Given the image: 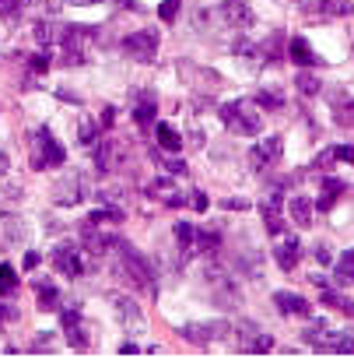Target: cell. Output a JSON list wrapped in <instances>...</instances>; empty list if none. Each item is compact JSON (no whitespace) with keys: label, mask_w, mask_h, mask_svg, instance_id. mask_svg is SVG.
Segmentation results:
<instances>
[{"label":"cell","mask_w":354,"mask_h":362,"mask_svg":"<svg viewBox=\"0 0 354 362\" xmlns=\"http://www.w3.org/2000/svg\"><path fill=\"white\" fill-rule=\"evenodd\" d=\"M112 250L116 253H120V268H123V275L137 285V288H144V292H158L154 285H158V278H154V264L148 261V257L137 250V246H130L127 239H120V236H116L112 239Z\"/></svg>","instance_id":"cell-1"},{"label":"cell","mask_w":354,"mask_h":362,"mask_svg":"<svg viewBox=\"0 0 354 362\" xmlns=\"http://www.w3.org/2000/svg\"><path fill=\"white\" fill-rule=\"evenodd\" d=\"M204 278L211 282V288H214V302L221 306V309H239V302H242V288H239V282H235L221 264H204Z\"/></svg>","instance_id":"cell-2"},{"label":"cell","mask_w":354,"mask_h":362,"mask_svg":"<svg viewBox=\"0 0 354 362\" xmlns=\"http://www.w3.org/2000/svg\"><path fill=\"white\" fill-rule=\"evenodd\" d=\"M221 120L231 134H242V137H256L263 130L260 113L249 106V102H224L221 106Z\"/></svg>","instance_id":"cell-3"},{"label":"cell","mask_w":354,"mask_h":362,"mask_svg":"<svg viewBox=\"0 0 354 362\" xmlns=\"http://www.w3.org/2000/svg\"><path fill=\"white\" fill-rule=\"evenodd\" d=\"M64 159H67L64 144L56 141L46 127L32 134V169H56V166H64Z\"/></svg>","instance_id":"cell-4"},{"label":"cell","mask_w":354,"mask_h":362,"mask_svg":"<svg viewBox=\"0 0 354 362\" xmlns=\"http://www.w3.org/2000/svg\"><path fill=\"white\" fill-rule=\"evenodd\" d=\"M306 341H312L319 352L354 355V331H323V327H312V331L306 334Z\"/></svg>","instance_id":"cell-5"},{"label":"cell","mask_w":354,"mask_h":362,"mask_svg":"<svg viewBox=\"0 0 354 362\" xmlns=\"http://www.w3.org/2000/svg\"><path fill=\"white\" fill-rule=\"evenodd\" d=\"M123 49L137 60V64H151L154 57H158V32H151V28H141V32H130L127 39H123Z\"/></svg>","instance_id":"cell-6"},{"label":"cell","mask_w":354,"mask_h":362,"mask_svg":"<svg viewBox=\"0 0 354 362\" xmlns=\"http://www.w3.org/2000/svg\"><path fill=\"white\" fill-rule=\"evenodd\" d=\"M235 338H239V348L249 352V355H267L274 352V338L267 331H260L253 320H242L239 327H235Z\"/></svg>","instance_id":"cell-7"},{"label":"cell","mask_w":354,"mask_h":362,"mask_svg":"<svg viewBox=\"0 0 354 362\" xmlns=\"http://www.w3.org/2000/svg\"><path fill=\"white\" fill-rule=\"evenodd\" d=\"M53 268L67 275V278H81L85 275V253L78 243H60L53 250Z\"/></svg>","instance_id":"cell-8"},{"label":"cell","mask_w":354,"mask_h":362,"mask_svg":"<svg viewBox=\"0 0 354 362\" xmlns=\"http://www.w3.org/2000/svg\"><path fill=\"white\" fill-rule=\"evenodd\" d=\"M85 193H88V187H85V176L81 173L60 176V180H56V187H53V200L60 204V208H74V204L85 200Z\"/></svg>","instance_id":"cell-9"},{"label":"cell","mask_w":354,"mask_h":362,"mask_svg":"<svg viewBox=\"0 0 354 362\" xmlns=\"http://www.w3.org/2000/svg\"><path fill=\"white\" fill-rule=\"evenodd\" d=\"M218 15H221V21L228 25V28H249L253 21H256V15H253V8H249V0H224V4L218 8Z\"/></svg>","instance_id":"cell-10"},{"label":"cell","mask_w":354,"mask_h":362,"mask_svg":"<svg viewBox=\"0 0 354 362\" xmlns=\"http://www.w3.org/2000/svg\"><path fill=\"white\" fill-rule=\"evenodd\" d=\"M228 331H231V327H228L224 320H204V324H186V327H183V338L193 341V345H211V341L224 338Z\"/></svg>","instance_id":"cell-11"},{"label":"cell","mask_w":354,"mask_h":362,"mask_svg":"<svg viewBox=\"0 0 354 362\" xmlns=\"http://www.w3.org/2000/svg\"><path fill=\"white\" fill-rule=\"evenodd\" d=\"M95 35H98L95 25H64V28H60V42H64L67 53H85V46H88Z\"/></svg>","instance_id":"cell-12"},{"label":"cell","mask_w":354,"mask_h":362,"mask_svg":"<svg viewBox=\"0 0 354 362\" xmlns=\"http://www.w3.org/2000/svg\"><path fill=\"white\" fill-rule=\"evenodd\" d=\"M281 148H284V141H281V134H270L267 141H260L256 148H253V169H270V166H277L281 162Z\"/></svg>","instance_id":"cell-13"},{"label":"cell","mask_w":354,"mask_h":362,"mask_svg":"<svg viewBox=\"0 0 354 362\" xmlns=\"http://www.w3.org/2000/svg\"><path fill=\"white\" fill-rule=\"evenodd\" d=\"M299 257H302V239L299 236H287V239H281L274 246V261L281 264V271H294Z\"/></svg>","instance_id":"cell-14"},{"label":"cell","mask_w":354,"mask_h":362,"mask_svg":"<svg viewBox=\"0 0 354 362\" xmlns=\"http://www.w3.org/2000/svg\"><path fill=\"white\" fill-rule=\"evenodd\" d=\"M112 232H98V225L95 222H85V229H81V243H85V250L88 253H95V257H102V253H109L112 250Z\"/></svg>","instance_id":"cell-15"},{"label":"cell","mask_w":354,"mask_h":362,"mask_svg":"<svg viewBox=\"0 0 354 362\" xmlns=\"http://www.w3.org/2000/svg\"><path fill=\"white\" fill-rule=\"evenodd\" d=\"M120 159H123V148L116 144V141L95 144V166H98V173H116V169H120Z\"/></svg>","instance_id":"cell-16"},{"label":"cell","mask_w":354,"mask_h":362,"mask_svg":"<svg viewBox=\"0 0 354 362\" xmlns=\"http://www.w3.org/2000/svg\"><path fill=\"white\" fill-rule=\"evenodd\" d=\"M274 306L281 309L284 317H302V320L312 317V306H309L302 295H294V292H277V295H274Z\"/></svg>","instance_id":"cell-17"},{"label":"cell","mask_w":354,"mask_h":362,"mask_svg":"<svg viewBox=\"0 0 354 362\" xmlns=\"http://www.w3.org/2000/svg\"><path fill=\"white\" fill-rule=\"evenodd\" d=\"M64 320V334H67V341L74 345V348H88V331H85V317L78 313V309H67V313L60 317Z\"/></svg>","instance_id":"cell-18"},{"label":"cell","mask_w":354,"mask_h":362,"mask_svg":"<svg viewBox=\"0 0 354 362\" xmlns=\"http://www.w3.org/2000/svg\"><path fill=\"white\" fill-rule=\"evenodd\" d=\"M330 102H333V120L340 127H354V95L337 88V92H330Z\"/></svg>","instance_id":"cell-19"},{"label":"cell","mask_w":354,"mask_h":362,"mask_svg":"<svg viewBox=\"0 0 354 362\" xmlns=\"http://www.w3.org/2000/svg\"><path fill=\"white\" fill-rule=\"evenodd\" d=\"M287 57H291V64H299V67H316V64H319V57L312 53V46H309L306 35H291Z\"/></svg>","instance_id":"cell-20"},{"label":"cell","mask_w":354,"mask_h":362,"mask_svg":"<svg viewBox=\"0 0 354 362\" xmlns=\"http://www.w3.org/2000/svg\"><path fill=\"white\" fill-rule=\"evenodd\" d=\"M260 215H263V225H267L270 236H281V232H284V222H281V197H277V193L260 204Z\"/></svg>","instance_id":"cell-21"},{"label":"cell","mask_w":354,"mask_h":362,"mask_svg":"<svg viewBox=\"0 0 354 362\" xmlns=\"http://www.w3.org/2000/svg\"><path fill=\"white\" fill-rule=\"evenodd\" d=\"M148 197H158V200H165V208H183L186 204V197L175 190L168 180H154L151 187H148Z\"/></svg>","instance_id":"cell-22"},{"label":"cell","mask_w":354,"mask_h":362,"mask_svg":"<svg viewBox=\"0 0 354 362\" xmlns=\"http://www.w3.org/2000/svg\"><path fill=\"white\" fill-rule=\"evenodd\" d=\"M112 309H116V317H120V324H127V327H137L144 320L141 306L134 299H127V295H112Z\"/></svg>","instance_id":"cell-23"},{"label":"cell","mask_w":354,"mask_h":362,"mask_svg":"<svg viewBox=\"0 0 354 362\" xmlns=\"http://www.w3.org/2000/svg\"><path fill=\"white\" fill-rule=\"evenodd\" d=\"M287 212H291L294 225H302V229H306V225L312 222V200L299 193V197H291V200H287Z\"/></svg>","instance_id":"cell-24"},{"label":"cell","mask_w":354,"mask_h":362,"mask_svg":"<svg viewBox=\"0 0 354 362\" xmlns=\"http://www.w3.org/2000/svg\"><path fill=\"white\" fill-rule=\"evenodd\" d=\"M333 275L340 285H354V246L340 253V261H333Z\"/></svg>","instance_id":"cell-25"},{"label":"cell","mask_w":354,"mask_h":362,"mask_svg":"<svg viewBox=\"0 0 354 362\" xmlns=\"http://www.w3.org/2000/svg\"><path fill=\"white\" fill-rule=\"evenodd\" d=\"M294 88H299L306 98H316V95L323 92V81H319L309 67H302V71H299V78H294Z\"/></svg>","instance_id":"cell-26"},{"label":"cell","mask_w":354,"mask_h":362,"mask_svg":"<svg viewBox=\"0 0 354 362\" xmlns=\"http://www.w3.org/2000/svg\"><path fill=\"white\" fill-rule=\"evenodd\" d=\"M340 190H344V183H340L337 176H326V180H323V197L316 200V208H319V212H330L333 200L340 197Z\"/></svg>","instance_id":"cell-27"},{"label":"cell","mask_w":354,"mask_h":362,"mask_svg":"<svg viewBox=\"0 0 354 362\" xmlns=\"http://www.w3.org/2000/svg\"><path fill=\"white\" fill-rule=\"evenodd\" d=\"M154 113H158L154 98H151V95H141L137 110H134V120H137V127H151V123H154Z\"/></svg>","instance_id":"cell-28"},{"label":"cell","mask_w":354,"mask_h":362,"mask_svg":"<svg viewBox=\"0 0 354 362\" xmlns=\"http://www.w3.org/2000/svg\"><path fill=\"white\" fill-rule=\"evenodd\" d=\"M316 8H319V15H326V18H344V15L354 11L351 0H316Z\"/></svg>","instance_id":"cell-29"},{"label":"cell","mask_w":354,"mask_h":362,"mask_svg":"<svg viewBox=\"0 0 354 362\" xmlns=\"http://www.w3.org/2000/svg\"><path fill=\"white\" fill-rule=\"evenodd\" d=\"M193 246H197L200 253H214V250L221 246V232H218V229H197Z\"/></svg>","instance_id":"cell-30"},{"label":"cell","mask_w":354,"mask_h":362,"mask_svg":"<svg viewBox=\"0 0 354 362\" xmlns=\"http://www.w3.org/2000/svg\"><path fill=\"white\" fill-rule=\"evenodd\" d=\"M35 299H39L42 309H53L56 302H60V288H56L53 282H39V285H35Z\"/></svg>","instance_id":"cell-31"},{"label":"cell","mask_w":354,"mask_h":362,"mask_svg":"<svg viewBox=\"0 0 354 362\" xmlns=\"http://www.w3.org/2000/svg\"><path fill=\"white\" fill-rule=\"evenodd\" d=\"M319 299H323V306H333V309H340V313H351V317H354V302H351V299H344L337 288H323V295H319Z\"/></svg>","instance_id":"cell-32"},{"label":"cell","mask_w":354,"mask_h":362,"mask_svg":"<svg viewBox=\"0 0 354 362\" xmlns=\"http://www.w3.org/2000/svg\"><path fill=\"white\" fill-rule=\"evenodd\" d=\"M151 159H154L168 176H186V162H183V159H168V155H158V151H151Z\"/></svg>","instance_id":"cell-33"},{"label":"cell","mask_w":354,"mask_h":362,"mask_svg":"<svg viewBox=\"0 0 354 362\" xmlns=\"http://www.w3.org/2000/svg\"><path fill=\"white\" fill-rule=\"evenodd\" d=\"M15 288H18V271L11 264H0V299L11 295Z\"/></svg>","instance_id":"cell-34"},{"label":"cell","mask_w":354,"mask_h":362,"mask_svg":"<svg viewBox=\"0 0 354 362\" xmlns=\"http://www.w3.org/2000/svg\"><path fill=\"white\" fill-rule=\"evenodd\" d=\"M158 141H161V148H168V151H179V148H183V137L175 134L168 123H158Z\"/></svg>","instance_id":"cell-35"},{"label":"cell","mask_w":354,"mask_h":362,"mask_svg":"<svg viewBox=\"0 0 354 362\" xmlns=\"http://www.w3.org/2000/svg\"><path fill=\"white\" fill-rule=\"evenodd\" d=\"M172 232H175V243H179L183 250H190V246H193V239H197V229H193L190 222H175V229H172Z\"/></svg>","instance_id":"cell-36"},{"label":"cell","mask_w":354,"mask_h":362,"mask_svg":"<svg viewBox=\"0 0 354 362\" xmlns=\"http://www.w3.org/2000/svg\"><path fill=\"white\" fill-rule=\"evenodd\" d=\"M88 222H95V225L123 222V208H98V212H91V218H88Z\"/></svg>","instance_id":"cell-37"},{"label":"cell","mask_w":354,"mask_h":362,"mask_svg":"<svg viewBox=\"0 0 354 362\" xmlns=\"http://www.w3.org/2000/svg\"><path fill=\"white\" fill-rule=\"evenodd\" d=\"M256 106H263V110H281V106H284V98H281L277 92L263 88V92H256Z\"/></svg>","instance_id":"cell-38"},{"label":"cell","mask_w":354,"mask_h":362,"mask_svg":"<svg viewBox=\"0 0 354 362\" xmlns=\"http://www.w3.org/2000/svg\"><path fill=\"white\" fill-rule=\"evenodd\" d=\"M179 8H183V0H161V4H158V18L161 21H175V18H179Z\"/></svg>","instance_id":"cell-39"},{"label":"cell","mask_w":354,"mask_h":362,"mask_svg":"<svg viewBox=\"0 0 354 362\" xmlns=\"http://www.w3.org/2000/svg\"><path fill=\"white\" fill-rule=\"evenodd\" d=\"M64 0H21V8H35V11H46V15H56Z\"/></svg>","instance_id":"cell-40"},{"label":"cell","mask_w":354,"mask_h":362,"mask_svg":"<svg viewBox=\"0 0 354 362\" xmlns=\"http://www.w3.org/2000/svg\"><path fill=\"white\" fill-rule=\"evenodd\" d=\"M78 137H81V144H95V137H98V120H81V130H78Z\"/></svg>","instance_id":"cell-41"},{"label":"cell","mask_w":354,"mask_h":362,"mask_svg":"<svg viewBox=\"0 0 354 362\" xmlns=\"http://www.w3.org/2000/svg\"><path fill=\"white\" fill-rule=\"evenodd\" d=\"M21 15V0H0V18L4 21H18Z\"/></svg>","instance_id":"cell-42"},{"label":"cell","mask_w":354,"mask_h":362,"mask_svg":"<svg viewBox=\"0 0 354 362\" xmlns=\"http://www.w3.org/2000/svg\"><path fill=\"white\" fill-rule=\"evenodd\" d=\"M120 200H123V190H116V187L98 190V204H105V208H112V204H120Z\"/></svg>","instance_id":"cell-43"},{"label":"cell","mask_w":354,"mask_h":362,"mask_svg":"<svg viewBox=\"0 0 354 362\" xmlns=\"http://www.w3.org/2000/svg\"><path fill=\"white\" fill-rule=\"evenodd\" d=\"M49 64H53V60H49V53H35V57L28 60L32 74H46V71H49Z\"/></svg>","instance_id":"cell-44"},{"label":"cell","mask_w":354,"mask_h":362,"mask_svg":"<svg viewBox=\"0 0 354 362\" xmlns=\"http://www.w3.org/2000/svg\"><path fill=\"white\" fill-rule=\"evenodd\" d=\"M53 39H56V35H53V28H49L46 21H39V25H35V42H39V46H49Z\"/></svg>","instance_id":"cell-45"},{"label":"cell","mask_w":354,"mask_h":362,"mask_svg":"<svg viewBox=\"0 0 354 362\" xmlns=\"http://www.w3.org/2000/svg\"><path fill=\"white\" fill-rule=\"evenodd\" d=\"M18 317V309H15V302H0V327H8L11 320Z\"/></svg>","instance_id":"cell-46"},{"label":"cell","mask_w":354,"mask_h":362,"mask_svg":"<svg viewBox=\"0 0 354 362\" xmlns=\"http://www.w3.org/2000/svg\"><path fill=\"white\" fill-rule=\"evenodd\" d=\"M224 208H228V212H246V208H253V204H249L246 197H228Z\"/></svg>","instance_id":"cell-47"},{"label":"cell","mask_w":354,"mask_h":362,"mask_svg":"<svg viewBox=\"0 0 354 362\" xmlns=\"http://www.w3.org/2000/svg\"><path fill=\"white\" fill-rule=\"evenodd\" d=\"M333 159H337V162H354V148H351V144H337Z\"/></svg>","instance_id":"cell-48"},{"label":"cell","mask_w":354,"mask_h":362,"mask_svg":"<svg viewBox=\"0 0 354 362\" xmlns=\"http://www.w3.org/2000/svg\"><path fill=\"white\" fill-rule=\"evenodd\" d=\"M21 236H25V225H21V222H15V218H8V239H11V243H18Z\"/></svg>","instance_id":"cell-49"},{"label":"cell","mask_w":354,"mask_h":362,"mask_svg":"<svg viewBox=\"0 0 354 362\" xmlns=\"http://www.w3.org/2000/svg\"><path fill=\"white\" fill-rule=\"evenodd\" d=\"M193 21H197V28H200V32H207V21H211V11H207V8H197V11H193Z\"/></svg>","instance_id":"cell-50"},{"label":"cell","mask_w":354,"mask_h":362,"mask_svg":"<svg viewBox=\"0 0 354 362\" xmlns=\"http://www.w3.org/2000/svg\"><path fill=\"white\" fill-rule=\"evenodd\" d=\"M49 348H53V334H39L32 345V352H49Z\"/></svg>","instance_id":"cell-51"},{"label":"cell","mask_w":354,"mask_h":362,"mask_svg":"<svg viewBox=\"0 0 354 362\" xmlns=\"http://www.w3.org/2000/svg\"><path fill=\"white\" fill-rule=\"evenodd\" d=\"M316 261H319V264H333V253H330V246H323V243L316 246Z\"/></svg>","instance_id":"cell-52"},{"label":"cell","mask_w":354,"mask_h":362,"mask_svg":"<svg viewBox=\"0 0 354 362\" xmlns=\"http://www.w3.org/2000/svg\"><path fill=\"white\" fill-rule=\"evenodd\" d=\"M193 212H207V193L204 190H193Z\"/></svg>","instance_id":"cell-53"},{"label":"cell","mask_w":354,"mask_h":362,"mask_svg":"<svg viewBox=\"0 0 354 362\" xmlns=\"http://www.w3.org/2000/svg\"><path fill=\"white\" fill-rule=\"evenodd\" d=\"M56 95H60L64 102H81V95H78V92H71V88H60V92H56Z\"/></svg>","instance_id":"cell-54"},{"label":"cell","mask_w":354,"mask_h":362,"mask_svg":"<svg viewBox=\"0 0 354 362\" xmlns=\"http://www.w3.org/2000/svg\"><path fill=\"white\" fill-rule=\"evenodd\" d=\"M263 49H267V53H270V57H277V49H281V35H274V39H270V42H267Z\"/></svg>","instance_id":"cell-55"},{"label":"cell","mask_w":354,"mask_h":362,"mask_svg":"<svg viewBox=\"0 0 354 362\" xmlns=\"http://www.w3.org/2000/svg\"><path fill=\"white\" fill-rule=\"evenodd\" d=\"M112 117H116V110L109 106V110L102 113V120H98V127H112Z\"/></svg>","instance_id":"cell-56"},{"label":"cell","mask_w":354,"mask_h":362,"mask_svg":"<svg viewBox=\"0 0 354 362\" xmlns=\"http://www.w3.org/2000/svg\"><path fill=\"white\" fill-rule=\"evenodd\" d=\"M8 169H11V159H8L4 151H0V176H8Z\"/></svg>","instance_id":"cell-57"},{"label":"cell","mask_w":354,"mask_h":362,"mask_svg":"<svg viewBox=\"0 0 354 362\" xmlns=\"http://www.w3.org/2000/svg\"><path fill=\"white\" fill-rule=\"evenodd\" d=\"M25 268H28V271L39 268V253H25Z\"/></svg>","instance_id":"cell-58"},{"label":"cell","mask_w":354,"mask_h":362,"mask_svg":"<svg viewBox=\"0 0 354 362\" xmlns=\"http://www.w3.org/2000/svg\"><path fill=\"white\" fill-rule=\"evenodd\" d=\"M120 355H137V345H134V341H127V345H120Z\"/></svg>","instance_id":"cell-59"},{"label":"cell","mask_w":354,"mask_h":362,"mask_svg":"<svg viewBox=\"0 0 354 362\" xmlns=\"http://www.w3.org/2000/svg\"><path fill=\"white\" fill-rule=\"evenodd\" d=\"M71 8H91V4H98V0H67Z\"/></svg>","instance_id":"cell-60"},{"label":"cell","mask_w":354,"mask_h":362,"mask_svg":"<svg viewBox=\"0 0 354 362\" xmlns=\"http://www.w3.org/2000/svg\"><path fill=\"white\" fill-rule=\"evenodd\" d=\"M120 4H123V8H130V11H141V4H137V0H120Z\"/></svg>","instance_id":"cell-61"}]
</instances>
